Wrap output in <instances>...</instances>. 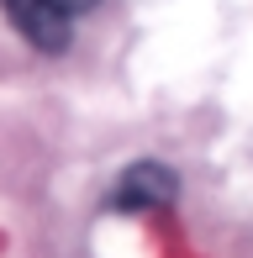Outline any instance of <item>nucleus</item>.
<instances>
[{
  "instance_id": "f257e3e1",
  "label": "nucleus",
  "mask_w": 253,
  "mask_h": 258,
  "mask_svg": "<svg viewBox=\"0 0 253 258\" xmlns=\"http://www.w3.org/2000/svg\"><path fill=\"white\" fill-rule=\"evenodd\" d=\"M95 0H6L16 32L42 53H64L69 48V27H74L79 11H90Z\"/></svg>"
},
{
  "instance_id": "f03ea898",
  "label": "nucleus",
  "mask_w": 253,
  "mask_h": 258,
  "mask_svg": "<svg viewBox=\"0 0 253 258\" xmlns=\"http://www.w3.org/2000/svg\"><path fill=\"white\" fill-rule=\"evenodd\" d=\"M179 195V179L164 169V163H132V169L116 179V201L121 211H153V206H169Z\"/></svg>"
}]
</instances>
